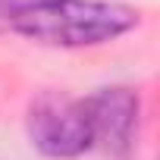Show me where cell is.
Segmentation results:
<instances>
[{"label": "cell", "instance_id": "3", "mask_svg": "<svg viewBox=\"0 0 160 160\" xmlns=\"http://www.w3.org/2000/svg\"><path fill=\"white\" fill-rule=\"evenodd\" d=\"M91 126V138L104 141L110 151H126L138 122V98L129 88H104L82 101Z\"/></svg>", "mask_w": 160, "mask_h": 160}, {"label": "cell", "instance_id": "1", "mask_svg": "<svg viewBox=\"0 0 160 160\" xmlns=\"http://www.w3.org/2000/svg\"><path fill=\"white\" fill-rule=\"evenodd\" d=\"M7 25L47 47H94L138 25V10L104 0H28L10 10Z\"/></svg>", "mask_w": 160, "mask_h": 160}, {"label": "cell", "instance_id": "2", "mask_svg": "<svg viewBox=\"0 0 160 160\" xmlns=\"http://www.w3.org/2000/svg\"><path fill=\"white\" fill-rule=\"evenodd\" d=\"M28 135L47 157H78L94 144L82 101L41 94L28 110Z\"/></svg>", "mask_w": 160, "mask_h": 160}, {"label": "cell", "instance_id": "4", "mask_svg": "<svg viewBox=\"0 0 160 160\" xmlns=\"http://www.w3.org/2000/svg\"><path fill=\"white\" fill-rule=\"evenodd\" d=\"M10 10H13V3H10V0H0V19H3V22H7Z\"/></svg>", "mask_w": 160, "mask_h": 160}]
</instances>
